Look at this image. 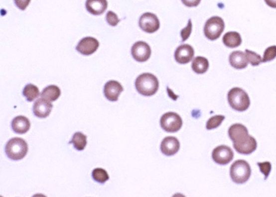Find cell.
<instances>
[{
	"instance_id": "4fadbf2b",
	"label": "cell",
	"mask_w": 276,
	"mask_h": 197,
	"mask_svg": "<svg viewBox=\"0 0 276 197\" xmlns=\"http://www.w3.org/2000/svg\"><path fill=\"white\" fill-rule=\"evenodd\" d=\"M53 105L44 98H38L34 104L33 113L38 118H45L49 116Z\"/></svg>"
},
{
	"instance_id": "5bb4252c",
	"label": "cell",
	"mask_w": 276,
	"mask_h": 197,
	"mask_svg": "<svg viewBox=\"0 0 276 197\" xmlns=\"http://www.w3.org/2000/svg\"><path fill=\"white\" fill-rule=\"evenodd\" d=\"M194 56V50L192 46L183 44L177 48L175 52V59L177 62L186 64L191 61Z\"/></svg>"
},
{
	"instance_id": "44dd1931",
	"label": "cell",
	"mask_w": 276,
	"mask_h": 197,
	"mask_svg": "<svg viewBox=\"0 0 276 197\" xmlns=\"http://www.w3.org/2000/svg\"><path fill=\"white\" fill-rule=\"evenodd\" d=\"M192 67L196 74H204L209 68V62L205 57L198 56L193 60Z\"/></svg>"
},
{
	"instance_id": "4316f807",
	"label": "cell",
	"mask_w": 276,
	"mask_h": 197,
	"mask_svg": "<svg viewBox=\"0 0 276 197\" xmlns=\"http://www.w3.org/2000/svg\"><path fill=\"white\" fill-rule=\"evenodd\" d=\"M276 57V46L274 45L267 48L264 54L262 62H267L273 60Z\"/></svg>"
},
{
	"instance_id": "603a6c76",
	"label": "cell",
	"mask_w": 276,
	"mask_h": 197,
	"mask_svg": "<svg viewBox=\"0 0 276 197\" xmlns=\"http://www.w3.org/2000/svg\"><path fill=\"white\" fill-rule=\"evenodd\" d=\"M23 95L28 101L32 102L39 96V91L36 85L28 84L24 87Z\"/></svg>"
},
{
	"instance_id": "83f0119b",
	"label": "cell",
	"mask_w": 276,
	"mask_h": 197,
	"mask_svg": "<svg viewBox=\"0 0 276 197\" xmlns=\"http://www.w3.org/2000/svg\"><path fill=\"white\" fill-rule=\"evenodd\" d=\"M258 165L260 168L261 172L265 175V180H267L272 170V164L270 162L258 163Z\"/></svg>"
},
{
	"instance_id": "9c48e42d",
	"label": "cell",
	"mask_w": 276,
	"mask_h": 197,
	"mask_svg": "<svg viewBox=\"0 0 276 197\" xmlns=\"http://www.w3.org/2000/svg\"><path fill=\"white\" fill-rule=\"evenodd\" d=\"M212 158L216 163L220 165H226L233 160L234 153L231 148L226 146H221L214 149Z\"/></svg>"
},
{
	"instance_id": "ba28073f",
	"label": "cell",
	"mask_w": 276,
	"mask_h": 197,
	"mask_svg": "<svg viewBox=\"0 0 276 197\" xmlns=\"http://www.w3.org/2000/svg\"><path fill=\"white\" fill-rule=\"evenodd\" d=\"M139 26L144 31L148 33H153L159 29L160 22L155 14L146 12L139 19Z\"/></svg>"
},
{
	"instance_id": "7c38bea8",
	"label": "cell",
	"mask_w": 276,
	"mask_h": 197,
	"mask_svg": "<svg viewBox=\"0 0 276 197\" xmlns=\"http://www.w3.org/2000/svg\"><path fill=\"white\" fill-rule=\"evenodd\" d=\"M122 85L118 82L111 80L105 84L104 93L105 97L111 102H116L123 91Z\"/></svg>"
},
{
	"instance_id": "2e32d148",
	"label": "cell",
	"mask_w": 276,
	"mask_h": 197,
	"mask_svg": "<svg viewBox=\"0 0 276 197\" xmlns=\"http://www.w3.org/2000/svg\"><path fill=\"white\" fill-rule=\"evenodd\" d=\"M87 10L94 15H100L103 14L108 8L107 0H87Z\"/></svg>"
},
{
	"instance_id": "1f68e13d",
	"label": "cell",
	"mask_w": 276,
	"mask_h": 197,
	"mask_svg": "<svg viewBox=\"0 0 276 197\" xmlns=\"http://www.w3.org/2000/svg\"><path fill=\"white\" fill-rule=\"evenodd\" d=\"M182 3L188 6V7H192V6H198L201 0H181Z\"/></svg>"
},
{
	"instance_id": "3957f363",
	"label": "cell",
	"mask_w": 276,
	"mask_h": 197,
	"mask_svg": "<svg viewBox=\"0 0 276 197\" xmlns=\"http://www.w3.org/2000/svg\"><path fill=\"white\" fill-rule=\"evenodd\" d=\"M28 152V146L21 138H13L6 143L5 152L9 159L19 161L24 159Z\"/></svg>"
},
{
	"instance_id": "d4e9b609",
	"label": "cell",
	"mask_w": 276,
	"mask_h": 197,
	"mask_svg": "<svg viewBox=\"0 0 276 197\" xmlns=\"http://www.w3.org/2000/svg\"><path fill=\"white\" fill-rule=\"evenodd\" d=\"M225 117L222 115H216L210 118L206 125V128L208 130H212L219 127Z\"/></svg>"
},
{
	"instance_id": "52a82bcc",
	"label": "cell",
	"mask_w": 276,
	"mask_h": 197,
	"mask_svg": "<svg viewBox=\"0 0 276 197\" xmlns=\"http://www.w3.org/2000/svg\"><path fill=\"white\" fill-rule=\"evenodd\" d=\"M161 128L168 133H175L182 127L181 117L175 113L169 112L163 114L160 119Z\"/></svg>"
},
{
	"instance_id": "484cf974",
	"label": "cell",
	"mask_w": 276,
	"mask_h": 197,
	"mask_svg": "<svg viewBox=\"0 0 276 197\" xmlns=\"http://www.w3.org/2000/svg\"><path fill=\"white\" fill-rule=\"evenodd\" d=\"M246 55L248 62L251 63L254 66H257L262 62L261 56L252 51L246 50Z\"/></svg>"
},
{
	"instance_id": "ac0fdd59",
	"label": "cell",
	"mask_w": 276,
	"mask_h": 197,
	"mask_svg": "<svg viewBox=\"0 0 276 197\" xmlns=\"http://www.w3.org/2000/svg\"><path fill=\"white\" fill-rule=\"evenodd\" d=\"M229 62L232 67L237 69L246 68L249 63L246 54L241 51L233 52L230 55Z\"/></svg>"
},
{
	"instance_id": "d6986e66",
	"label": "cell",
	"mask_w": 276,
	"mask_h": 197,
	"mask_svg": "<svg viewBox=\"0 0 276 197\" xmlns=\"http://www.w3.org/2000/svg\"><path fill=\"white\" fill-rule=\"evenodd\" d=\"M223 42L227 47L236 48L241 44L242 39L239 33L235 31L228 32L223 37Z\"/></svg>"
},
{
	"instance_id": "7402d4cb",
	"label": "cell",
	"mask_w": 276,
	"mask_h": 197,
	"mask_svg": "<svg viewBox=\"0 0 276 197\" xmlns=\"http://www.w3.org/2000/svg\"><path fill=\"white\" fill-rule=\"evenodd\" d=\"M69 144H73L74 148L78 151L83 150L87 144V137L82 133H76Z\"/></svg>"
},
{
	"instance_id": "e0dca14e",
	"label": "cell",
	"mask_w": 276,
	"mask_h": 197,
	"mask_svg": "<svg viewBox=\"0 0 276 197\" xmlns=\"http://www.w3.org/2000/svg\"><path fill=\"white\" fill-rule=\"evenodd\" d=\"M30 127L28 118L23 116H18L14 118L11 122V128L15 133L24 134L27 133Z\"/></svg>"
},
{
	"instance_id": "4dcf8cb0",
	"label": "cell",
	"mask_w": 276,
	"mask_h": 197,
	"mask_svg": "<svg viewBox=\"0 0 276 197\" xmlns=\"http://www.w3.org/2000/svg\"><path fill=\"white\" fill-rule=\"evenodd\" d=\"M31 0H14L15 3L17 7L22 10L27 8Z\"/></svg>"
},
{
	"instance_id": "6da1fadb",
	"label": "cell",
	"mask_w": 276,
	"mask_h": 197,
	"mask_svg": "<svg viewBox=\"0 0 276 197\" xmlns=\"http://www.w3.org/2000/svg\"><path fill=\"white\" fill-rule=\"evenodd\" d=\"M230 138L234 142V148L243 155L253 153L257 148V142L249 135L247 128L241 124L233 125L228 130Z\"/></svg>"
},
{
	"instance_id": "f1b7e54d",
	"label": "cell",
	"mask_w": 276,
	"mask_h": 197,
	"mask_svg": "<svg viewBox=\"0 0 276 197\" xmlns=\"http://www.w3.org/2000/svg\"><path fill=\"white\" fill-rule=\"evenodd\" d=\"M107 21L110 25L115 27L120 22V19L115 12L109 11L107 14Z\"/></svg>"
},
{
	"instance_id": "f546056e",
	"label": "cell",
	"mask_w": 276,
	"mask_h": 197,
	"mask_svg": "<svg viewBox=\"0 0 276 197\" xmlns=\"http://www.w3.org/2000/svg\"><path fill=\"white\" fill-rule=\"evenodd\" d=\"M192 29V24L191 19H189L188 25L185 28L181 30V35L182 38V41H185L188 38L190 34H191Z\"/></svg>"
},
{
	"instance_id": "9a60e30c",
	"label": "cell",
	"mask_w": 276,
	"mask_h": 197,
	"mask_svg": "<svg viewBox=\"0 0 276 197\" xmlns=\"http://www.w3.org/2000/svg\"><path fill=\"white\" fill-rule=\"evenodd\" d=\"M160 149L164 155L167 156H173L179 150V141L175 137H166L162 141Z\"/></svg>"
},
{
	"instance_id": "ffe728a7",
	"label": "cell",
	"mask_w": 276,
	"mask_h": 197,
	"mask_svg": "<svg viewBox=\"0 0 276 197\" xmlns=\"http://www.w3.org/2000/svg\"><path fill=\"white\" fill-rule=\"evenodd\" d=\"M61 91L56 85H51L45 88L41 94V96L45 99L51 102L55 101L60 97Z\"/></svg>"
},
{
	"instance_id": "cb8c5ba5",
	"label": "cell",
	"mask_w": 276,
	"mask_h": 197,
	"mask_svg": "<svg viewBox=\"0 0 276 197\" xmlns=\"http://www.w3.org/2000/svg\"><path fill=\"white\" fill-rule=\"evenodd\" d=\"M92 176L94 181L101 184H104L110 179L107 171L102 168L94 169L92 173Z\"/></svg>"
},
{
	"instance_id": "7a4b0ae2",
	"label": "cell",
	"mask_w": 276,
	"mask_h": 197,
	"mask_svg": "<svg viewBox=\"0 0 276 197\" xmlns=\"http://www.w3.org/2000/svg\"><path fill=\"white\" fill-rule=\"evenodd\" d=\"M159 81L153 74L144 73L138 76L135 85L138 93L143 96L154 95L159 89Z\"/></svg>"
},
{
	"instance_id": "d6a6232c",
	"label": "cell",
	"mask_w": 276,
	"mask_h": 197,
	"mask_svg": "<svg viewBox=\"0 0 276 197\" xmlns=\"http://www.w3.org/2000/svg\"><path fill=\"white\" fill-rule=\"evenodd\" d=\"M265 2L271 7L276 8V0H265Z\"/></svg>"
},
{
	"instance_id": "5b68a950",
	"label": "cell",
	"mask_w": 276,
	"mask_h": 197,
	"mask_svg": "<svg viewBox=\"0 0 276 197\" xmlns=\"http://www.w3.org/2000/svg\"><path fill=\"white\" fill-rule=\"evenodd\" d=\"M252 170L248 162L244 160L235 161L231 166V177L233 181L237 184H243L251 177Z\"/></svg>"
},
{
	"instance_id": "8992f818",
	"label": "cell",
	"mask_w": 276,
	"mask_h": 197,
	"mask_svg": "<svg viewBox=\"0 0 276 197\" xmlns=\"http://www.w3.org/2000/svg\"><path fill=\"white\" fill-rule=\"evenodd\" d=\"M225 22L222 18L219 16L212 17L208 19L206 23L205 35L210 40H215L222 34L225 29Z\"/></svg>"
},
{
	"instance_id": "30bf717a",
	"label": "cell",
	"mask_w": 276,
	"mask_h": 197,
	"mask_svg": "<svg viewBox=\"0 0 276 197\" xmlns=\"http://www.w3.org/2000/svg\"><path fill=\"white\" fill-rule=\"evenodd\" d=\"M131 52L135 60L138 62H143L147 61L150 57L151 49L147 43L139 41L133 45Z\"/></svg>"
},
{
	"instance_id": "277c9868",
	"label": "cell",
	"mask_w": 276,
	"mask_h": 197,
	"mask_svg": "<svg viewBox=\"0 0 276 197\" xmlns=\"http://www.w3.org/2000/svg\"><path fill=\"white\" fill-rule=\"evenodd\" d=\"M228 100L230 106L238 111H246L251 104L248 95L240 88H234L229 91Z\"/></svg>"
},
{
	"instance_id": "8fae6325",
	"label": "cell",
	"mask_w": 276,
	"mask_h": 197,
	"mask_svg": "<svg viewBox=\"0 0 276 197\" xmlns=\"http://www.w3.org/2000/svg\"><path fill=\"white\" fill-rule=\"evenodd\" d=\"M100 43L97 39L92 37L83 38L78 43L76 50L82 55L89 56L95 52L99 47Z\"/></svg>"
}]
</instances>
